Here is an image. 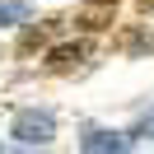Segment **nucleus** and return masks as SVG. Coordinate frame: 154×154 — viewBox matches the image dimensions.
<instances>
[{"label": "nucleus", "mask_w": 154, "mask_h": 154, "mask_svg": "<svg viewBox=\"0 0 154 154\" xmlns=\"http://www.w3.org/2000/svg\"><path fill=\"white\" fill-rule=\"evenodd\" d=\"M140 5H154V0H140Z\"/></svg>", "instance_id": "nucleus-8"}, {"label": "nucleus", "mask_w": 154, "mask_h": 154, "mask_svg": "<svg viewBox=\"0 0 154 154\" xmlns=\"http://www.w3.org/2000/svg\"><path fill=\"white\" fill-rule=\"evenodd\" d=\"M89 5H117V0H89Z\"/></svg>", "instance_id": "nucleus-7"}, {"label": "nucleus", "mask_w": 154, "mask_h": 154, "mask_svg": "<svg viewBox=\"0 0 154 154\" xmlns=\"http://www.w3.org/2000/svg\"><path fill=\"white\" fill-rule=\"evenodd\" d=\"M10 135L19 145H51L56 140V117H51L47 107H23V112H14Z\"/></svg>", "instance_id": "nucleus-1"}, {"label": "nucleus", "mask_w": 154, "mask_h": 154, "mask_svg": "<svg viewBox=\"0 0 154 154\" xmlns=\"http://www.w3.org/2000/svg\"><path fill=\"white\" fill-rule=\"evenodd\" d=\"M51 28H56V23H38V28H28V33H23V51H33V47H42V42L51 38Z\"/></svg>", "instance_id": "nucleus-5"}, {"label": "nucleus", "mask_w": 154, "mask_h": 154, "mask_svg": "<svg viewBox=\"0 0 154 154\" xmlns=\"http://www.w3.org/2000/svg\"><path fill=\"white\" fill-rule=\"evenodd\" d=\"M131 135H154V107H149V112H140V122H135Z\"/></svg>", "instance_id": "nucleus-6"}, {"label": "nucleus", "mask_w": 154, "mask_h": 154, "mask_svg": "<svg viewBox=\"0 0 154 154\" xmlns=\"http://www.w3.org/2000/svg\"><path fill=\"white\" fill-rule=\"evenodd\" d=\"M84 56H89V42H61V47L47 51V70L51 75H66V70H75Z\"/></svg>", "instance_id": "nucleus-3"}, {"label": "nucleus", "mask_w": 154, "mask_h": 154, "mask_svg": "<svg viewBox=\"0 0 154 154\" xmlns=\"http://www.w3.org/2000/svg\"><path fill=\"white\" fill-rule=\"evenodd\" d=\"M33 14L28 0H0V28H14V23H23Z\"/></svg>", "instance_id": "nucleus-4"}, {"label": "nucleus", "mask_w": 154, "mask_h": 154, "mask_svg": "<svg viewBox=\"0 0 154 154\" xmlns=\"http://www.w3.org/2000/svg\"><path fill=\"white\" fill-rule=\"evenodd\" d=\"M135 135H122V131H84L79 149L84 154H131Z\"/></svg>", "instance_id": "nucleus-2"}]
</instances>
